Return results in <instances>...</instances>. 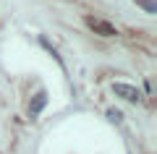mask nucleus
<instances>
[{"label":"nucleus","instance_id":"2","mask_svg":"<svg viewBox=\"0 0 157 154\" xmlns=\"http://www.w3.org/2000/svg\"><path fill=\"white\" fill-rule=\"evenodd\" d=\"M113 92H115V97H121V99H126V102H139L141 99V92L136 86H131V84H113Z\"/></svg>","mask_w":157,"mask_h":154},{"label":"nucleus","instance_id":"1","mask_svg":"<svg viewBox=\"0 0 157 154\" xmlns=\"http://www.w3.org/2000/svg\"><path fill=\"white\" fill-rule=\"evenodd\" d=\"M86 26L92 29L94 34H100V37H115L118 29L113 26L110 21H105V18H94V16H86Z\"/></svg>","mask_w":157,"mask_h":154},{"label":"nucleus","instance_id":"4","mask_svg":"<svg viewBox=\"0 0 157 154\" xmlns=\"http://www.w3.org/2000/svg\"><path fill=\"white\" fill-rule=\"evenodd\" d=\"M134 3L139 8H144L147 13H157V3H155V0H134Z\"/></svg>","mask_w":157,"mask_h":154},{"label":"nucleus","instance_id":"3","mask_svg":"<svg viewBox=\"0 0 157 154\" xmlns=\"http://www.w3.org/2000/svg\"><path fill=\"white\" fill-rule=\"evenodd\" d=\"M45 105H47V92L42 89V92H37V94H34V99L29 102V115H32V118L39 115V112L45 110Z\"/></svg>","mask_w":157,"mask_h":154},{"label":"nucleus","instance_id":"5","mask_svg":"<svg viewBox=\"0 0 157 154\" xmlns=\"http://www.w3.org/2000/svg\"><path fill=\"white\" fill-rule=\"evenodd\" d=\"M107 118H110L113 123H121V120H123V112L115 110V107H110V110H107Z\"/></svg>","mask_w":157,"mask_h":154}]
</instances>
